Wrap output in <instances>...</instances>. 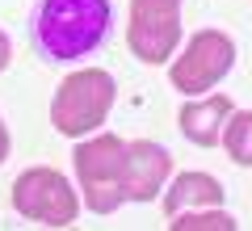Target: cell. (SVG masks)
<instances>
[{
  "label": "cell",
  "mask_w": 252,
  "mask_h": 231,
  "mask_svg": "<svg viewBox=\"0 0 252 231\" xmlns=\"http://www.w3.org/2000/svg\"><path fill=\"white\" fill-rule=\"evenodd\" d=\"M114 4L109 0H42L34 13V42L46 59L67 63L97 51L109 38Z\"/></svg>",
  "instance_id": "obj_1"
},
{
  "label": "cell",
  "mask_w": 252,
  "mask_h": 231,
  "mask_svg": "<svg viewBox=\"0 0 252 231\" xmlns=\"http://www.w3.org/2000/svg\"><path fill=\"white\" fill-rule=\"evenodd\" d=\"M109 105H114V76L101 67H80L59 84L51 101V122L63 139H80L105 122Z\"/></svg>",
  "instance_id": "obj_2"
},
{
  "label": "cell",
  "mask_w": 252,
  "mask_h": 231,
  "mask_svg": "<svg viewBox=\"0 0 252 231\" xmlns=\"http://www.w3.org/2000/svg\"><path fill=\"white\" fill-rule=\"evenodd\" d=\"M122 151H126V139H118V134H97V139L80 143L76 156H72L84 206H89L93 214H114L118 206L126 202V194H122Z\"/></svg>",
  "instance_id": "obj_3"
},
{
  "label": "cell",
  "mask_w": 252,
  "mask_h": 231,
  "mask_svg": "<svg viewBox=\"0 0 252 231\" xmlns=\"http://www.w3.org/2000/svg\"><path fill=\"white\" fill-rule=\"evenodd\" d=\"M13 210L30 223H42V227H72L80 214V198L63 172L26 168L13 181Z\"/></svg>",
  "instance_id": "obj_4"
},
{
  "label": "cell",
  "mask_w": 252,
  "mask_h": 231,
  "mask_svg": "<svg viewBox=\"0 0 252 231\" xmlns=\"http://www.w3.org/2000/svg\"><path fill=\"white\" fill-rule=\"evenodd\" d=\"M235 63V42L223 34V30H202V34L189 38L185 55H177V63L168 67V80L177 93L185 97H198V93H210L219 80Z\"/></svg>",
  "instance_id": "obj_5"
},
{
  "label": "cell",
  "mask_w": 252,
  "mask_h": 231,
  "mask_svg": "<svg viewBox=\"0 0 252 231\" xmlns=\"http://www.w3.org/2000/svg\"><path fill=\"white\" fill-rule=\"evenodd\" d=\"M181 38V0H130V26H126V42L135 51V59L168 63Z\"/></svg>",
  "instance_id": "obj_6"
},
{
  "label": "cell",
  "mask_w": 252,
  "mask_h": 231,
  "mask_svg": "<svg viewBox=\"0 0 252 231\" xmlns=\"http://www.w3.org/2000/svg\"><path fill=\"white\" fill-rule=\"evenodd\" d=\"M172 172L168 151L152 139H130L122 151V194L126 202H152Z\"/></svg>",
  "instance_id": "obj_7"
},
{
  "label": "cell",
  "mask_w": 252,
  "mask_h": 231,
  "mask_svg": "<svg viewBox=\"0 0 252 231\" xmlns=\"http://www.w3.org/2000/svg\"><path fill=\"white\" fill-rule=\"evenodd\" d=\"M227 114H231V97H223V93H215L206 101H189L181 109V131H185L189 143H198V147H215L219 134H223Z\"/></svg>",
  "instance_id": "obj_8"
},
{
  "label": "cell",
  "mask_w": 252,
  "mask_h": 231,
  "mask_svg": "<svg viewBox=\"0 0 252 231\" xmlns=\"http://www.w3.org/2000/svg\"><path fill=\"white\" fill-rule=\"evenodd\" d=\"M223 202V185L206 172H181L164 194V214H181V210H202V206H219Z\"/></svg>",
  "instance_id": "obj_9"
},
{
  "label": "cell",
  "mask_w": 252,
  "mask_h": 231,
  "mask_svg": "<svg viewBox=\"0 0 252 231\" xmlns=\"http://www.w3.org/2000/svg\"><path fill=\"white\" fill-rule=\"evenodd\" d=\"M219 143L227 147V156H231L235 164H248V168H252V109H244V114H227Z\"/></svg>",
  "instance_id": "obj_10"
},
{
  "label": "cell",
  "mask_w": 252,
  "mask_h": 231,
  "mask_svg": "<svg viewBox=\"0 0 252 231\" xmlns=\"http://www.w3.org/2000/svg\"><path fill=\"white\" fill-rule=\"evenodd\" d=\"M168 227H172V231H231L235 219H231L227 210H219V206H202V210H181V214H172Z\"/></svg>",
  "instance_id": "obj_11"
},
{
  "label": "cell",
  "mask_w": 252,
  "mask_h": 231,
  "mask_svg": "<svg viewBox=\"0 0 252 231\" xmlns=\"http://www.w3.org/2000/svg\"><path fill=\"white\" fill-rule=\"evenodd\" d=\"M4 156H9V126H4V118H0V164H4Z\"/></svg>",
  "instance_id": "obj_12"
},
{
  "label": "cell",
  "mask_w": 252,
  "mask_h": 231,
  "mask_svg": "<svg viewBox=\"0 0 252 231\" xmlns=\"http://www.w3.org/2000/svg\"><path fill=\"white\" fill-rule=\"evenodd\" d=\"M9 55H13V46H9V38H4V34H0V71H4V67H9Z\"/></svg>",
  "instance_id": "obj_13"
}]
</instances>
